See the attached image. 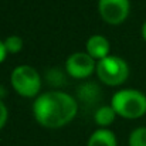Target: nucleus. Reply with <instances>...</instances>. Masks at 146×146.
Listing matches in <instances>:
<instances>
[{
    "mask_svg": "<svg viewBox=\"0 0 146 146\" xmlns=\"http://www.w3.org/2000/svg\"><path fill=\"white\" fill-rule=\"evenodd\" d=\"M97 68V61L84 51H75L70 54L65 60V70L74 78H85L94 72Z\"/></svg>",
    "mask_w": 146,
    "mask_h": 146,
    "instance_id": "obj_5",
    "label": "nucleus"
},
{
    "mask_svg": "<svg viewBox=\"0 0 146 146\" xmlns=\"http://www.w3.org/2000/svg\"><path fill=\"white\" fill-rule=\"evenodd\" d=\"M87 146H118V142L112 131L106 128H99L90 135Z\"/></svg>",
    "mask_w": 146,
    "mask_h": 146,
    "instance_id": "obj_8",
    "label": "nucleus"
},
{
    "mask_svg": "<svg viewBox=\"0 0 146 146\" xmlns=\"http://www.w3.org/2000/svg\"><path fill=\"white\" fill-rule=\"evenodd\" d=\"M10 82L21 97H36L41 88V77L38 71L27 64L13 68L10 74Z\"/></svg>",
    "mask_w": 146,
    "mask_h": 146,
    "instance_id": "obj_3",
    "label": "nucleus"
},
{
    "mask_svg": "<svg viewBox=\"0 0 146 146\" xmlns=\"http://www.w3.org/2000/svg\"><path fill=\"white\" fill-rule=\"evenodd\" d=\"M129 146H146V126L135 128L129 133Z\"/></svg>",
    "mask_w": 146,
    "mask_h": 146,
    "instance_id": "obj_10",
    "label": "nucleus"
},
{
    "mask_svg": "<svg viewBox=\"0 0 146 146\" xmlns=\"http://www.w3.org/2000/svg\"><path fill=\"white\" fill-rule=\"evenodd\" d=\"M78 112L75 98L64 91H46L33 102V113L38 123L46 128H61L67 125Z\"/></svg>",
    "mask_w": 146,
    "mask_h": 146,
    "instance_id": "obj_1",
    "label": "nucleus"
},
{
    "mask_svg": "<svg viewBox=\"0 0 146 146\" xmlns=\"http://www.w3.org/2000/svg\"><path fill=\"white\" fill-rule=\"evenodd\" d=\"M4 46L7 52H19L23 48V38L20 36H9L4 38Z\"/></svg>",
    "mask_w": 146,
    "mask_h": 146,
    "instance_id": "obj_11",
    "label": "nucleus"
},
{
    "mask_svg": "<svg viewBox=\"0 0 146 146\" xmlns=\"http://www.w3.org/2000/svg\"><path fill=\"white\" fill-rule=\"evenodd\" d=\"M142 36H143V38H145V41H146V21L142 24Z\"/></svg>",
    "mask_w": 146,
    "mask_h": 146,
    "instance_id": "obj_14",
    "label": "nucleus"
},
{
    "mask_svg": "<svg viewBox=\"0 0 146 146\" xmlns=\"http://www.w3.org/2000/svg\"><path fill=\"white\" fill-rule=\"evenodd\" d=\"M95 71L98 78L108 85H119L129 75V67L119 55H106L98 60Z\"/></svg>",
    "mask_w": 146,
    "mask_h": 146,
    "instance_id": "obj_4",
    "label": "nucleus"
},
{
    "mask_svg": "<svg viewBox=\"0 0 146 146\" xmlns=\"http://www.w3.org/2000/svg\"><path fill=\"white\" fill-rule=\"evenodd\" d=\"M6 55H7V50H6V46H4V41L0 40V62L4 61Z\"/></svg>",
    "mask_w": 146,
    "mask_h": 146,
    "instance_id": "obj_13",
    "label": "nucleus"
},
{
    "mask_svg": "<svg viewBox=\"0 0 146 146\" xmlns=\"http://www.w3.org/2000/svg\"><path fill=\"white\" fill-rule=\"evenodd\" d=\"M7 116H9V111H7V106L4 105V102L0 99V129L6 125V121H7Z\"/></svg>",
    "mask_w": 146,
    "mask_h": 146,
    "instance_id": "obj_12",
    "label": "nucleus"
},
{
    "mask_svg": "<svg viewBox=\"0 0 146 146\" xmlns=\"http://www.w3.org/2000/svg\"><path fill=\"white\" fill-rule=\"evenodd\" d=\"M131 9L129 0H98V10L101 17L109 24L122 23Z\"/></svg>",
    "mask_w": 146,
    "mask_h": 146,
    "instance_id": "obj_6",
    "label": "nucleus"
},
{
    "mask_svg": "<svg viewBox=\"0 0 146 146\" xmlns=\"http://www.w3.org/2000/svg\"><path fill=\"white\" fill-rule=\"evenodd\" d=\"M87 52L94 58V60H101L106 55H109V41L106 37L102 34H92L88 37L85 43Z\"/></svg>",
    "mask_w": 146,
    "mask_h": 146,
    "instance_id": "obj_7",
    "label": "nucleus"
},
{
    "mask_svg": "<svg viewBox=\"0 0 146 146\" xmlns=\"http://www.w3.org/2000/svg\"><path fill=\"white\" fill-rule=\"evenodd\" d=\"M116 116V112L115 109L112 108V105H101L98 106L94 112V119L98 125L101 126H106L109 125Z\"/></svg>",
    "mask_w": 146,
    "mask_h": 146,
    "instance_id": "obj_9",
    "label": "nucleus"
},
{
    "mask_svg": "<svg viewBox=\"0 0 146 146\" xmlns=\"http://www.w3.org/2000/svg\"><path fill=\"white\" fill-rule=\"evenodd\" d=\"M111 105L122 118L135 119L146 112V95L135 88H123L112 95Z\"/></svg>",
    "mask_w": 146,
    "mask_h": 146,
    "instance_id": "obj_2",
    "label": "nucleus"
}]
</instances>
